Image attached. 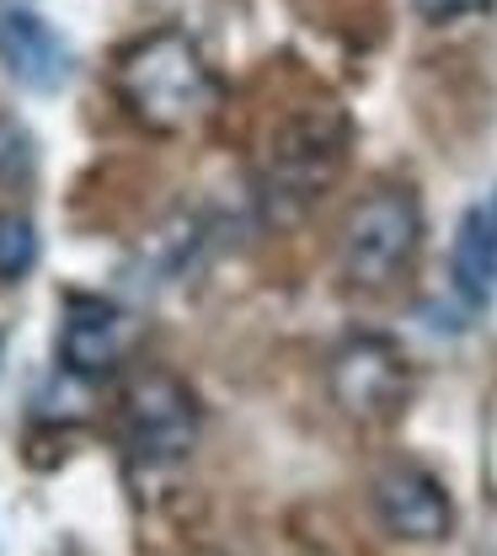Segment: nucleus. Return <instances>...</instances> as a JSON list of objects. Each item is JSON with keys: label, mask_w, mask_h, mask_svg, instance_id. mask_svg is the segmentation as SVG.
Masks as SVG:
<instances>
[{"label": "nucleus", "mask_w": 497, "mask_h": 556, "mask_svg": "<svg viewBox=\"0 0 497 556\" xmlns=\"http://www.w3.org/2000/svg\"><path fill=\"white\" fill-rule=\"evenodd\" d=\"M113 91H118L124 113L150 135H188L219 108L214 65L188 33H171V27L144 33L118 54Z\"/></svg>", "instance_id": "f257e3e1"}, {"label": "nucleus", "mask_w": 497, "mask_h": 556, "mask_svg": "<svg viewBox=\"0 0 497 556\" xmlns=\"http://www.w3.org/2000/svg\"><path fill=\"white\" fill-rule=\"evenodd\" d=\"M348 155H354V124H348L343 108L316 102V108L289 113L268 135L263 161H257V208H263V219L268 225H300L337 188V177L348 172Z\"/></svg>", "instance_id": "f03ea898"}, {"label": "nucleus", "mask_w": 497, "mask_h": 556, "mask_svg": "<svg viewBox=\"0 0 497 556\" xmlns=\"http://www.w3.org/2000/svg\"><path fill=\"white\" fill-rule=\"evenodd\" d=\"M199 422H204V413H199L193 386L171 369H144L118 396L124 450L135 466H150V471L182 466L199 444Z\"/></svg>", "instance_id": "7ed1b4c3"}, {"label": "nucleus", "mask_w": 497, "mask_h": 556, "mask_svg": "<svg viewBox=\"0 0 497 556\" xmlns=\"http://www.w3.org/2000/svg\"><path fill=\"white\" fill-rule=\"evenodd\" d=\"M423 247V204L412 188H374L343 219V274L354 289H391Z\"/></svg>", "instance_id": "20e7f679"}, {"label": "nucleus", "mask_w": 497, "mask_h": 556, "mask_svg": "<svg viewBox=\"0 0 497 556\" xmlns=\"http://www.w3.org/2000/svg\"><path fill=\"white\" fill-rule=\"evenodd\" d=\"M327 386H332V402L354 422H396L412 396V364L391 338L354 332L332 353Z\"/></svg>", "instance_id": "39448f33"}, {"label": "nucleus", "mask_w": 497, "mask_h": 556, "mask_svg": "<svg viewBox=\"0 0 497 556\" xmlns=\"http://www.w3.org/2000/svg\"><path fill=\"white\" fill-rule=\"evenodd\" d=\"M140 348V321L102 300V294H71L65 300V321H60V364L75 380H107L129 364V353Z\"/></svg>", "instance_id": "423d86ee"}, {"label": "nucleus", "mask_w": 497, "mask_h": 556, "mask_svg": "<svg viewBox=\"0 0 497 556\" xmlns=\"http://www.w3.org/2000/svg\"><path fill=\"white\" fill-rule=\"evenodd\" d=\"M369 497H374L380 525H385L396 541L438 546V541L455 535V503H449L444 482H438L433 471H423V466H412V460L385 466V471L374 477V486H369Z\"/></svg>", "instance_id": "0eeeda50"}, {"label": "nucleus", "mask_w": 497, "mask_h": 556, "mask_svg": "<svg viewBox=\"0 0 497 556\" xmlns=\"http://www.w3.org/2000/svg\"><path fill=\"white\" fill-rule=\"evenodd\" d=\"M0 65L16 86L38 91V97H54L65 91L75 75V54L71 43L27 5H5L0 11Z\"/></svg>", "instance_id": "6e6552de"}, {"label": "nucleus", "mask_w": 497, "mask_h": 556, "mask_svg": "<svg viewBox=\"0 0 497 556\" xmlns=\"http://www.w3.org/2000/svg\"><path fill=\"white\" fill-rule=\"evenodd\" d=\"M449 283L466 300V311H487L497 300V193L460 214L449 247Z\"/></svg>", "instance_id": "1a4fd4ad"}, {"label": "nucleus", "mask_w": 497, "mask_h": 556, "mask_svg": "<svg viewBox=\"0 0 497 556\" xmlns=\"http://www.w3.org/2000/svg\"><path fill=\"white\" fill-rule=\"evenodd\" d=\"M38 268V225L22 208H0V283H22Z\"/></svg>", "instance_id": "9d476101"}, {"label": "nucleus", "mask_w": 497, "mask_h": 556, "mask_svg": "<svg viewBox=\"0 0 497 556\" xmlns=\"http://www.w3.org/2000/svg\"><path fill=\"white\" fill-rule=\"evenodd\" d=\"M38 172V139L16 118H0V188H22Z\"/></svg>", "instance_id": "9b49d317"}, {"label": "nucleus", "mask_w": 497, "mask_h": 556, "mask_svg": "<svg viewBox=\"0 0 497 556\" xmlns=\"http://www.w3.org/2000/svg\"><path fill=\"white\" fill-rule=\"evenodd\" d=\"M493 0H418V11H423L428 22H455V16H476V11H487Z\"/></svg>", "instance_id": "f8f14e48"}, {"label": "nucleus", "mask_w": 497, "mask_h": 556, "mask_svg": "<svg viewBox=\"0 0 497 556\" xmlns=\"http://www.w3.org/2000/svg\"><path fill=\"white\" fill-rule=\"evenodd\" d=\"M0 364H5V343H0Z\"/></svg>", "instance_id": "ddd939ff"}, {"label": "nucleus", "mask_w": 497, "mask_h": 556, "mask_svg": "<svg viewBox=\"0 0 497 556\" xmlns=\"http://www.w3.org/2000/svg\"><path fill=\"white\" fill-rule=\"evenodd\" d=\"M316 556H321V552H316Z\"/></svg>", "instance_id": "4468645a"}]
</instances>
